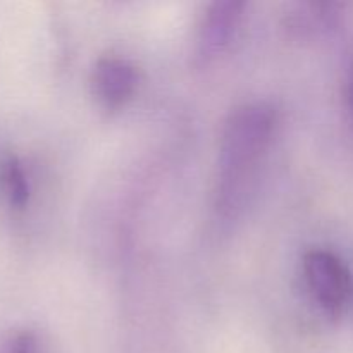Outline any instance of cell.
<instances>
[{
    "label": "cell",
    "instance_id": "1",
    "mask_svg": "<svg viewBox=\"0 0 353 353\" xmlns=\"http://www.w3.org/2000/svg\"><path fill=\"white\" fill-rule=\"evenodd\" d=\"M278 126V112L265 102L236 107L221 131L217 157L216 210L230 219L243 209L252 179L268 154Z\"/></svg>",
    "mask_w": 353,
    "mask_h": 353
},
{
    "label": "cell",
    "instance_id": "2",
    "mask_svg": "<svg viewBox=\"0 0 353 353\" xmlns=\"http://www.w3.org/2000/svg\"><path fill=\"white\" fill-rule=\"evenodd\" d=\"M303 276L314 300L327 317L343 316L353 299V276L334 252L310 248L302 261Z\"/></svg>",
    "mask_w": 353,
    "mask_h": 353
},
{
    "label": "cell",
    "instance_id": "3",
    "mask_svg": "<svg viewBox=\"0 0 353 353\" xmlns=\"http://www.w3.org/2000/svg\"><path fill=\"white\" fill-rule=\"evenodd\" d=\"M247 3L238 0H221L207 7L196 37V62L202 65L216 61L231 45L243 19Z\"/></svg>",
    "mask_w": 353,
    "mask_h": 353
},
{
    "label": "cell",
    "instance_id": "4",
    "mask_svg": "<svg viewBox=\"0 0 353 353\" xmlns=\"http://www.w3.org/2000/svg\"><path fill=\"white\" fill-rule=\"evenodd\" d=\"M138 71L128 59L107 55L97 61L92 74L93 95L105 109H121L134 97Z\"/></svg>",
    "mask_w": 353,
    "mask_h": 353
},
{
    "label": "cell",
    "instance_id": "5",
    "mask_svg": "<svg viewBox=\"0 0 353 353\" xmlns=\"http://www.w3.org/2000/svg\"><path fill=\"white\" fill-rule=\"evenodd\" d=\"M33 195L31 179L19 155L3 154L0 157V199L9 210L21 214L28 209Z\"/></svg>",
    "mask_w": 353,
    "mask_h": 353
},
{
    "label": "cell",
    "instance_id": "6",
    "mask_svg": "<svg viewBox=\"0 0 353 353\" xmlns=\"http://www.w3.org/2000/svg\"><path fill=\"white\" fill-rule=\"evenodd\" d=\"M343 99H345V107H347L348 121H350L353 128V52L352 54H348L347 62H345Z\"/></svg>",
    "mask_w": 353,
    "mask_h": 353
}]
</instances>
